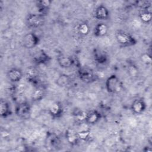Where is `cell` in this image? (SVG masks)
Masks as SVG:
<instances>
[{
	"instance_id": "obj_16",
	"label": "cell",
	"mask_w": 152,
	"mask_h": 152,
	"mask_svg": "<svg viewBox=\"0 0 152 152\" xmlns=\"http://www.w3.org/2000/svg\"><path fill=\"white\" fill-rule=\"evenodd\" d=\"M57 61L59 66L63 68H70L74 63L72 58L66 55H61L58 56Z\"/></svg>"
},
{
	"instance_id": "obj_13",
	"label": "cell",
	"mask_w": 152,
	"mask_h": 152,
	"mask_svg": "<svg viewBox=\"0 0 152 152\" xmlns=\"http://www.w3.org/2000/svg\"><path fill=\"white\" fill-rule=\"evenodd\" d=\"M52 4V1L49 0H40L37 1L36 2V6L39 10V14L45 15L48 14L50 5Z\"/></svg>"
},
{
	"instance_id": "obj_7",
	"label": "cell",
	"mask_w": 152,
	"mask_h": 152,
	"mask_svg": "<svg viewBox=\"0 0 152 152\" xmlns=\"http://www.w3.org/2000/svg\"><path fill=\"white\" fill-rule=\"evenodd\" d=\"M50 60V56L43 50L37 51L33 56V61L37 65L46 64L48 63Z\"/></svg>"
},
{
	"instance_id": "obj_17",
	"label": "cell",
	"mask_w": 152,
	"mask_h": 152,
	"mask_svg": "<svg viewBox=\"0 0 152 152\" xmlns=\"http://www.w3.org/2000/svg\"><path fill=\"white\" fill-rule=\"evenodd\" d=\"M101 118L100 113L97 110H92L88 113L86 118V122L89 125L96 124Z\"/></svg>"
},
{
	"instance_id": "obj_5",
	"label": "cell",
	"mask_w": 152,
	"mask_h": 152,
	"mask_svg": "<svg viewBox=\"0 0 152 152\" xmlns=\"http://www.w3.org/2000/svg\"><path fill=\"white\" fill-rule=\"evenodd\" d=\"M39 41L40 39L39 37L35 33H28L24 36L22 42L24 48L32 49L39 43Z\"/></svg>"
},
{
	"instance_id": "obj_24",
	"label": "cell",
	"mask_w": 152,
	"mask_h": 152,
	"mask_svg": "<svg viewBox=\"0 0 152 152\" xmlns=\"http://www.w3.org/2000/svg\"><path fill=\"white\" fill-rule=\"evenodd\" d=\"M87 113L84 112V111L82 110H77L76 111L74 115L75 116V118L79 121H85L86 118V116H87Z\"/></svg>"
},
{
	"instance_id": "obj_3",
	"label": "cell",
	"mask_w": 152,
	"mask_h": 152,
	"mask_svg": "<svg viewBox=\"0 0 152 152\" xmlns=\"http://www.w3.org/2000/svg\"><path fill=\"white\" fill-rule=\"evenodd\" d=\"M45 15L40 14H30L26 17V24L30 28H38L45 23Z\"/></svg>"
},
{
	"instance_id": "obj_11",
	"label": "cell",
	"mask_w": 152,
	"mask_h": 152,
	"mask_svg": "<svg viewBox=\"0 0 152 152\" xmlns=\"http://www.w3.org/2000/svg\"><path fill=\"white\" fill-rule=\"evenodd\" d=\"M95 18L99 20H106L109 17V11L104 5H100L97 7L94 12Z\"/></svg>"
},
{
	"instance_id": "obj_18",
	"label": "cell",
	"mask_w": 152,
	"mask_h": 152,
	"mask_svg": "<svg viewBox=\"0 0 152 152\" xmlns=\"http://www.w3.org/2000/svg\"><path fill=\"white\" fill-rule=\"evenodd\" d=\"M107 26L103 23H99L94 27L93 33L96 37H103L107 34Z\"/></svg>"
},
{
	"instance_id": "obj_10",
	"label": "cell",
	"mask_w": 152,
	"mask_h": 152,
	"mask_svg": "<svg viewBox=\"0 0 152 152\" xmlns=\"http://www.w3.org/2000/svg\"><path fill=\"white\" fill-rule=\"evenodd\" d=\"M49 113L53 118H59L63 113V107L59 102H54L49 107Z\"/></svg>"
},
{
	"instance_id": "obj_12",
	"label": "cell",
	"mask_w": 152,
	"mask_h": 152,
	"mask_svg": "<svg viewBox=\"0 0 152 152\" xmlns=\"http://www.w3.org/2000/svg\"><path fill=\"white\" fill-rule=\"evenodd\" d=\"M131 108L134 113L136 114H141L146 109V104L142 99H135L133 101Z\"/></svg>"
},
{
	"instance_id": "obj_1",
	"label": "cell",
	"mask_w": 152,
	"mask_h": 152,
	"mask_svg": "<svg viewBox=\"0 0 152 152\" xmlns=\"http://www.w3.org/2000/svg\"><path fill=\"white\" fill-rule=\"evenodd\" d=\"M115 37L118 43L124 46L129 47L137 44V39L129 33L124 30H118L115 34Z\"/></svg>"
},
{
	"instance_id": "obj_4",
	"label": "cell",
	"mask_w": 152,
	"mask_h": 152,
	"mask_svg": "<svg viewBox=\"0 0 152 152\" xmlns=\"http://www.w3.org/2000/svg\"><path fill=\"white\" fill-rule=\"evenodd\" d=\"M15 113L18 117L21 119H27L31 113L30 104L26 102L18 103L15 107Z\"/></svg>"
},
{
	"instance_id": "obj_2",
	"label": "cell",
	"mask_w": 152,
	"mask_h": 152,
	"mask_svg": "<svg viewBox=\"0 0 152 152\" xmlns=\"http://www.w3.org/2000/svg\"><path fill=\"white\" fill-rule=\"evenodd\" d=\"M105 86L107 91L111 94L118 93L122 90V83L119 78L115 74L107 78Z\"/></svg>"
},
{
	"instance_id": "obj_8",
	"label": "cell",
	"mask_w": 152,
	"mask_h": 152,
	"mask_svg": "<svg viewBox=\"0 0 152 152\" xmlns=\"http://www.w3.org/2000/svg\"><path fill=\"white\" fill-rule=\"evenodd\" d=\"M7 76L11 82L18 83L22 79L23 73L22 71L18 68H12L7 71Z\"/></svg>"
},
{
	"instance_id": "obj_21",
	"label": "cell",
	"mask_w": 152,
	"mask_h": 152,
	"mask_svg": "<svg viewBox=\"0 0 152 152\" xmlns=\"http://www.w3.org/2000/svg\"><path fill=\"white\" fill-rule=\"evenodd\" d=\"M71 81L69 77L65 74L61 75L56 80V84L60 87H65L68 86Z\"/></svg>"
},
{
	"instance_id": "obj_25",
	"label": "cell",
	"mask_w": 152,
	"mask_h": 152,
	"mask_svg": "<svg viewBox=\"0 0 152 152\" xmlns=\"http://www.w3.org/2000/svg\"><path fill=\"white\" fill-rule=\"evenodd\" d=\"M141 61L145 64V65H150L151 63V56L148 53H143L140 56Z\"/></svg>"
},
{
	"instance_id": "obj_23",
	"label": "cell",
	"mask_w": 152,
	"mask_h": 152,
	"mask_svg": "<svg viewBox=\"0 0 152 152\" xmlns=\"http://www.w3.org/2000/svg\"><path fill=\"white\" fill-rule=\"evenodd\" d=\"M139 17L142 23L148 24L151 20V13L142 10V11L140 13Z\"/></svg>"
},
{
	"instance_id": "obj_14",
	"label": "cell",
	"mask_w": 152,
	"mask_h": 152,
	"mask_svg": "<svg viewBox=\"0 0 152 152\" xmlns=\"http://www.w3.org/2000/svg\"><path fill=\"white\" fill-rule=\"evenodd\" d=\"M65 136L66 141L71 145H75L79 140L78 132L72 128H68L65 133Z\"/></svg>"
},
{
	"instance_id": "obj_22",
	"label": "cell",
	"mask_w": 152,
	"mask_h": 152,
	"mask_svg": "<svg viewBox=\"0 0 152 152\" xmlns=\"http://www.w3.org/2000/svg\"><path fill=\"white\" fill-rule=\"evenodd\" d=\"M78 33L82 36H86L90 32V27L86 23H80L77 27Z\"/></svg>"
},
{
	"instance_id": "obj_26",
	"label": "cell",
	"mask_w": 152,
	"mask_h": 152,
	"mask_svg": "<svg viewBox=\"0 0 152 152\" xmlns=\"http://www.w3.org/2000/svg\"><path fill=\"white\" fill-rule=\"evenodd\" d=\"M90 133V131L89 130H86V131L84 130L81 132H78V138H79V139H81V140L85 141L89 137Z\"/></svg>"
},
{
	"instance_id": "obj_9",
	"label": "cell",
	"mask_w": 152,
	"mask_h": 152,
	"mask_svg": "<svg viewBox=\"0 0 152 152\" xmlns=\"http://www.w3.org/2000/svg\"><path fill=\"white\" fill-rule=\"evenodd\" d=\"M93 55L94 61L99 64H104L107 62L108 60V56L107 53L102 49L99 48L94 49Z\"/></svg>"
},
{
	"instance_id": "obj_15",
	"label": "cell",
	"mask_w": 152,
	"mask_h": 152,
	"mask_svg": "<svg viewBox=\"0 0 152 152\" xmlns=\"http://www.w3.org/2000/svg\"><path fill=\"white\" fill-rule=\"evenodd\" d=\"M38 71L33 66H29L26 70V77L27 80L31 83H37Z\"/></svg>"
},
{
	"instance_id": "obj_6",
	"label": "cell",
	"mask_w": 152,
	"mask_h": 152,
	"mask_svg": "<svg viewBox=\"0 0 152 152\" xmlns=\"http://www.w3.org/2000/svg\"><path fill=\"white\" fill-rule=\"evenodd\" d=\"M78 75L80 79L85 83H90L94 80V75L93 71L86 67H81L78 70Z\"/></svg>"
},
{
	"instance_id": "obj_19",
	"label": "cell",
	"mask_w": 152,
	"mask_h": 152,
	"mask_svg": "<svg viewBox=\"0 0 152 152\" xmlns=\"http://www.w3.org/2000/svg\"><path fill=\"white\" fill-rule=\"evenodd\" d=\"M0 111L1 116L3 118H6L11 115L12 111L11 110L10 104L5 100L1 99L0 102Z\"/></svg>"
},
{
	"instance_id": "obj_20",
	"label": "cell",
	"mask_w": 152,
	"mask_h": 152,
	"mask_svg": "<svg viewBox=\"0 0 152 152\" xmlns=\"http://www.w3.org/2000/svg\"><path fill=\"white\" fill-rule=\"evenodd\" d=\"M45 95V90L42 87H37L32 93L31 97L33 101L41 100Z\"/></svg>"
}]
</instances>
